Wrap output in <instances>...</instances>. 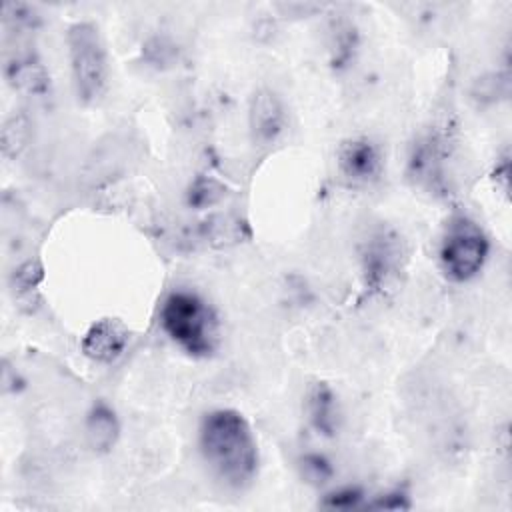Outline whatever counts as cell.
Returning <instances> with one entry per match:
<instances>
[{
	"label": "cell",
	"mask_w": 512,
	"mask_h": 512,
	"mask_svg": "<svg viewBox=\"0 0 512 512\" xmlns=\"http://www.w3.org/2000/svg\"><path fill=\"white\" fill-rule=\"evenodd\" d=\"M198 446L212 474L228 488L242 490L258 474V442L248 420L232 408H216L202 416Z\"/></svg>",
	"instance_id": "1"
},
{
	"label": "cell",
	"mask_w": 512,
	"mask_h": 512,
	"mask_svg": "<svg viewBox=\"0 0 512 512\" xmlns=\"http://www.w3.org/2000/svg\"><path fill=\"white\" fill-rule=\"evenodd\" d=\"M158 322L164 334L190 356L206 358L218 346V316L194 290H172L160 304Z\"/></svg>",
	"instance_id": "2"
},
{
	"label": "cell",
	"mask_w": 512,
	"mask_h": 512,
	"mask_svg": "<svg viewBox=\"0 0 512 512\" xmlns=\"http://www.w3.org/2000/svg\"><path fill=\"white\" fill-rule=\"evenodd\" d=\"M490 254V240L482 226L466 214H454L440 236L438 264L442 274L456 284L474 280Z\"/></svg>",
	"instance_id": "3"
},
{
	"label": "cell",
	"mask_w": 512,
	"mask_h": 512,
	"mask_svg": "<svg viewBox=\"0 0 512 512\" xmlns=\"http://www.w3.org/2000/svg\"><path fill=\"white\" fill-rule=\"evenodd\" d=\"M68 58L76 96L84 102H96L108 84V58L102 36L92 22H76L68 28Z\"/></svg>",
	"instance_id": "4"
},
{
	"label": "cell",
	"mask_w": 512,
	"mask_h": 512,
	"mask_svg": "<svg viewBox=\"0 0 512 512\" xmlns=\"http://www.w3.org/2000/svg\"><path fill=\"white\" fill-rule=\"evenodd\" d=\"M360 260L366 286L384 290L402 270L404 248L398 234L390 228L372 230L362 242Z\"/></svg>",
	"instance_id": "5"
},
{
	"label": "cell",
	"mask_w": 512,
	"mask_h": 512,
	"mask_svg": "<svg viewBox=\"0 0 512 512\" xmlns=\"http://www.w3.org/2000/svg\"><path fill=\"white\" fill-rule=\"evenodd\" d=\"M336 162L340 174L356 186H368L376 182L384 168L378 144L366 136H356L342 142L336 154Z\"/></svg>",
	"instance_id": "6"
},
{
	"label": "cell",
	"mask_w": 512,
	"mask_h": 512,
	"mask_svg": "<svg viewBox=\"0 0 512 512\" xmlns=\"http://www.w3.org/2000/svg\"><path fill=\"white\" fill-rule=\"evenodd\" d=\"M248 126L252 142L258 146L274 144L286 130V108L272 88H258L250 98Z\"/></svg>",
	"instance_id": "7"
},
{
	"label": "cell",
	"mask_w": 512,
	"mask_h": 512,
	"mask_svg": "<svg viewBox=\"0 0 512 512\" xmlns=\"http://www.w3.org/2000/svg\"><path fill=\"white\" fill-rule=\"evenodd\" d=\"M128 340L130 334L124 324L112 318H104L92 324L90 330L84 334L82 352L96 362L110 364L124 354Z\"/></svg>",
	"instance_id": "8"
},
{
	"label": "cell",
	"mask_w": 512,
	"mask_h": 512,
	"mask_svg": "<svg viewBox=\"0 0 512 512\" xmlns=\"http://www.w3.org/2000/svg\"><path fill=\"white\" fill-rule=\"evenodd\" d=\"M306 414L314 430L322 436H334L340 426V406L334 390L326 382H316L306 394Z\"/></svg>",
	"instance_id": "9"
},
{
	"label": "cell",
	"mask_w": 512,
	"mask_h": 512,
	"mask_svg": "<svg viewBox=\"0 0 512 512\" xmlns=\"http://www.w3.org/2000/svg\"><path fill=\"white\" fill-rule=\"evenodd\" d=\"M8 82L28 94H44L48 90V74L32 52H16L6 62Z\"/></svg>",
	"instance_id": "10"
},
{
	"label": "cell",
	"mask_w": 512,
	"mask_h": 512,
	"mask_svg": "<svg viewBox=\"0 0 512 512\" xmlns=\"http://www.w3.org/2000/svg\"><path fill=\"white\" fill-rule=\"evenodd\" d=\"M86 440L92 450L108 452L120 436V422L116 412L106 402H94L86 414Z\"/></svg>",
	"instance_id": "11"
},
{
	"label": "cell",
	"mask_w": 512,
	"mask_h": 512,
	"mask_svg": "<svg viewBox=\"0 0 512 512\" xmlns=\"http://www.w3.org/2000/svg\"><path fill=\"white\" fill-rule=\"evenodd\" d=\"M298 468H300V474L306 482L314 484V486H320L324 482H328L332 476H334V466L332 462L320 454V452H306L300 456L298 460Z\"/></svg>",
	"instance_id": "12"
},
{
	"label": "cell",
	"mask_w": 512,
	"mask_h": 512,
	"mask_svg": "<svg viewBox=\"0 0 512 512\" xmlns=\"http://www.w3.org/2000/svg\"><path fill=\"white\" fill-rule=\"evenodd\" d=\"M356 50V30L350 24L336 26L334 40H332V64L336 68L348 66V62L354 58Z\"/></svg>",
	"instance_id": "13"
},
{
	"label": "cell",
	"mask_w": 512,
	"mask_h": 512,
	"mask_svg": "<svg viewBox=\"0 0 512 512\" xmlns=\"http://www.w3.org/2000/svg\"><path fill=\"white\" fill-rule=\"evenodd\" d=\"M324 508H338V510H350L364 504V492L358 486H342L324 496L320 502Z\"/></svg>",
	"instance_id": "14"
},
{
	"label": "cell",
	"mask_w": 512,
	"mask_h": 512,
	"mask_svg": "<svg viewBox=\"0 0 512 512\" xmlns=\"http://www.w3.org/2000/svg\"><path fill=\"white\" fill-rule=\"evenodd\" d=\"M26 142V122L22 116H12L2 130V148L6 156H16Z\"/></svg>",
	"instance_id": "15"
},
{
	"label": "cell",
	"mask_w": 512,
	"mask_h": 512,
	"mask_svg": "<svg viewBox=\"0 0 512 512\" xmlns=\"http://www.w3.org/2000/svg\"><path fill=\"white\" fill-rule=\"evenodd\" d=\"M222 196V188L212 182V180H196V184L190 188L188 192V202L196 208H202V206H210L214 204L218 198Z\"/></svg>",
	"instance_id": "16"
},
{
	"label": "cell",
	"mask_w": 512,
	"mask_h": 512,
	"mask_svg": "<svg viewBox=\"0 0 512 512\" xmlns=\"http://www.w3.org/2000/svg\"><path fill=\"white\" fill-rule=\"evenodd\" d=\"M368 506H370V508H380V510H382V508H384V510H404V508H410L412 502H410V496H408L406 490L396 488V490H390V492L378 496V498H376L374 502H370Z\"/></svg>",
	"instance_id": "17"
}]
</instances>
